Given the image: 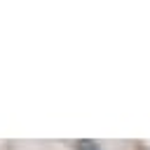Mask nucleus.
<instances>
[{
	"instance_id": "nucleus-1",
	"label": "nucleus",
	"mask_w": 150,
	"mask_h": 150,
	"mask_svg": "<svg viewBox=\"0 0 150 150\" xmlns=\"http://www.w3.org/2000/svg\"><path fill=\"white\" fill-rule=\"evenodd\" d=\"M75 150H101V148H98V143L84 138V141H77V143H75Z\"/></svg>"
}]
</instances>
